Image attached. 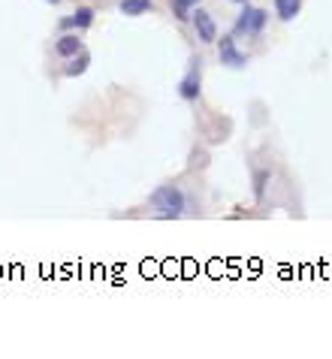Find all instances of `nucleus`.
I'll return each mask as SVG.
<instances>
[{"label":"nucleus","mask_w":332,"mask_h":359,"mask_svg":"<svg viewBox=\"0 0 332 359\" xmlns=\"http://www.w3.org/2000/svg\"><path fill=\"white\" fill-rule=\"evenodd\" d=\"M148 205L154 208L157 217H181L187 212V196L181 194V187L175 184H164L148 196Z\"/></svg>","instance_id":"nucleus-1"},{"label":"nucleus","mask_w":332,"mask_h":359,"mask_svg":"<svg viewBox=\"0 0 332 359\" xmlns=\"http://www.w3.org/2000/svg\"><path fill=\"white\" fill-rule=\"evenodd\" d=\"M266 22H269L266 9L241 4V13H239L236 25H233V36H260L263 34V27H266Z\"/></svg>","instance_id":"nucleus-2"},{"label":"nucleus","mask_w":332,"mask_h":359,"mask_svg":"<svg viewBox=\"0 0 332 359\" xmlns=\"http://www.w3.org/2000/svg\"><path fill=\"white\" fill-rule=\"evenodd\" d=\"M218 61L230 67V69H241L248 64V55L245 52H239V46H236V36H220V43H218Z\"/></svg>","instance_id":"nucleus-3"},{"label":"nucleus","mask_w":332,"mask_h":359,"mask_svg":"<svg viewBox=\"0 0 332 359\" xmlns=\"http://www.w3.org/2000/svg\"><path fill=\"white\" fill-rule=\"evenodd\" d=\"M203 61H190V69H187V76L178 82V97L181 100H187V103H194V100L199 97V85H203V67H199Z\"/></svg>","instance_id":"nucleus-4"},{"label":"nucleus","mask_w":332,"mask_h":359,"mask_svg":"<svg viewBox=\"0 0 332 359\" xmlns=\"http://www.w3.org/2000/svg\"><path fill=\"white\" fill-rule=\"evenodd\" d=\"M190 22H194V31H197V39L199 43H215L218 39V25L215 18H211V13H206V9H197L194 15H190Z\"/></svg>","instance_id":"nucleus-5"},{"label":"nucleus","mask_w":332,"mask_h":359,"mask_svg":"<svg viewBox=\"0 0 332 359\" xmlns=\"http://www.w3.org/2000/svg\"><path fill=\"white\" fill-rule=\"evenodd\" d=\"M91 25H94V9L91 6H79L76 13L60 18V27H64V31H88Z\"/></svg>","instance_id":"nucleus-6"},{"label":"nucleus","mask_w":332,"mask_h":359,"mask_svg":"<svg viewBox=\"0 0 332 359\" xmlns=\"http://www.w3.org/2000/svg\"><path fill=\"white\" fill-rule=\"evenodd\" d=\"M82 52V39H79V34H64L55 39V55L58 57H73Z\"/></svg>","instance_id":"nucleus-7"},{"label":"nucleus","mask_w":332,"mask_h":359,"mask_svg":"<svg viewBox=\"0 0 332 359\" xmlns=\"http://www.w3.org/2000/svg\"><path fill=\"white\" fill-rule=\"evenodd\" d=\"M151 6H154V0H121V4H118L121 15H127V18H136V15L151 13Z\"/></svg>","instance_id":"nucleus-8"},{"label":"nucleus","mask_w":332,"mask_h":359,"mask_svg":"<svg viewBox=\"0 0 332 359\" xmlns=\"http://www.w3.org/2000/svg\"><path fill=\"white\" fill-rule=\"evenodd\" d=\"M67 67H64V76H69V79H73V76H82L85 73V69L91 67V55L85 52V48H82V52H79V55H73V57H67Z\"/></svg>","instance_id":"nucleus-9"},{"label":"nucleus","mask_w":332,"mask_h":359,"mask_svg":"<svg viewBox=\"0 0 332 359\" xmlns=\"http://www.w3.org/2000/svg\"><path fill=\"white\" fill-rule=\"evenodd\" d=\"M272 4H275V13L281 22H293L302 9V0H272Z\"/></svg>","instance_id":"nucleus-10"},{"label":"nucleus","mask_w":332,"mask_h":359,"mask_svg":"<svg viewBox=\"0 0 332 359\" xmlns=\"http://www.w3.org/2000/svg\"><path fill=\"white\" fill-rule=\"evenodd\" d=\"M203 0H169V6H173V15L178 18V22H185V18H190V9L199 6Z\"/></svg>","instance_id":"nucleus-11"},{"label":"nucleus","mask_w":332,"mask_h":359,"mask_svg":"<svg viewBox=\"0 0 332 359\" xmlns=\"http://www.w3.org/2000/svg\"><path fill=\"white\" fill-rule=\"evenodd\" d=\"M266 182H269V172H266V169H263V172H257V175H254V194H257V199H263Z\"/></svg>","instance_id":"nucleus-12"},{"label":"nucleus","mask_w":332,"mask_h":359,"mask_svg":"<svg viewBox=\"0 0 332 359\" xmlns=\"http://www.w3.org/2000/svg\"><path fill=\"white\" fill-rule=\"evenodd\" d=\"M46 4H52V6H58V4H60V0H46Z\"/></svg>","instance_id":"nucleus-13"},{"label":"nucleus","mask_w":332,"mask_h":359,"mask_svg":"<svg viewBox=\"0 0 332 359\" xmlns=\"http://www.w3.org/2000/svg\"><path fill=\"white\" fill-rule=\"evenodd\" d=\"M233 4H239V6H241V4H248V0H233Z\"/></svg>","instance_id":"nucleus-14"}]
</instances>
